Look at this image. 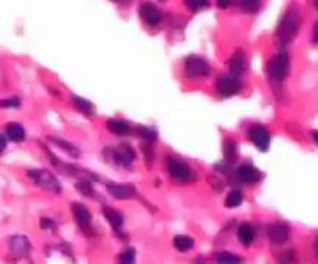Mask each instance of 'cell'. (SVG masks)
Wrapping results in <instances>:
<instances>
[{"label":"cell","mask_w":318,"mask_h":264,"mask_svg":"<svg viewBox=\"0 0 318 264\" xmlns=\"http://www.w3.org/2000/svg\"><path fill=\"white\" fill-rule=\"evenodd\" d=\"M137 131H138V135H141V137H143V138H146L147 142L157 140V137H158L157 131H155V129H152V128H147V126H138V128H137Z\"/></svg>","instance_id":"4316f807"},{"label":"cell","mask_w":318,"mask_h":264,"mask_svg":"<svg viewBox=\"0 0 318 264\" xmlns=\"http://www.w3.org/2000/svg\"><path fill=\"white\" fill-rule=\"evenodd\" d=\"M237 238H239V241L244 245H250L255 241V228L247 222L241 224L239 228H237Z\"/></svg>","instance_id":"e0dca14e"},{"label":"cell","mask_w":318,"mask_h":264,"mask_svg":"<svg viewBox=\"0 0 318 264\" xmlns=\"http://www.w3.org/2000/svg\"><path fill=\"white\" fill-rule=\"evenodd\" d=\"M289 68H290V61H289V55L286 51L278 53L267 65V72L270 79L279 82L283 81L287 75H289Z\"/></svg>","instance_id":"3957f363"},{"label":"cell","mask_w":318,"mask_h":264,"mask_svg":"<svg viewBox=\"0 0 318 264\" xmlns=\"http://www.w3.org/2000/svg\"><path fill=\"white\" fill-rule=\"evenodd\" d=\"M173 244L179 252H188L194 247V239L191 236H186V235H177L174 238Z\"/></svg>","instance_id":"44dd1931"},{"label":"cell","mask_w":318,"mask_h":264,"mask_svg":"<svg viewBox=\"0 0 318 264\" xmlns=\"http://www.w3.org/2000/svg\"><path fill=\"white\" fill-rule=\"evenodd\" d=\"M21 101L17 98H11V100H2L0 101V108H19Z\"/></svg>","instance_id":"f546056e"},{"label":"cell","mask_w":318,"mask_h":264,"mask_svg":"<svg viewBox=\"0 0 318 264\" xmlns=\"http://www.w3.org/2000/svg\"><path fill=\"white\" fill-rule=\"evenodd\" d=\"M230 5H231V0H217V7L222 8V10L228 8Z\"/></svg>","instance_id":"1f68e13d"},{"label":"cell","mask_w":318,"mask_h":264,"mask_svg":"<svg viewBox=\"0 0 318 264\" xmlns=\"http://www.w3.org/2000/svg\"><path fill=\"white\" fill-rule=\"evenodd\" d=\"M7 135L13 142H17V143L24 142L25 140V129L19 123H10V125H7Z\"/></svg>","instance_id":"d6986e66"},{"label":"cell","mask_w":318,"mask_h":264,"mask_svg":"<svg viewBox=\"0 0 318 264\" xmlns=\"http://www.w3.org/2000/svg\"><path fill=\"white\" fill-rule=\"evenodd\" d=\"M120 261L123 262H134L135 261V250L134 249H127L120 255Z\"/></svg>","instance_id":"f1b7e54d"},{"label":"cell","mask_w":318,"mask_h":264,"mask_svg":"<svg viewBox=\"0 0 318 264\" xmlns=\"http://www.w3.org/2000/svg\"><path fill=\"white\" fill-rule=\"evenodd\" d=\"M10 249L16 256H28L31 250V244L25 236H14L10 241Z\"/></svg>","instance_id":"4fadbf2b"},{"label":"cell","mask_w":318,"mask_h":264,"mask_svg":"<svg viewBox=\"0 0 318 264\" xmlns=\"http://www.w3.org/2000/svg\"><path fill=\"white\" fill-rule=\"evenodd\" d=\"M71 101L74 104V108L79 111V112H83L84 115H93L95 109H93V104L90 101H87L86 98H81V97H78V95H73L71 97Z\"/></svg>","instance_id":"ffe728a7"},{"label":"cell","mask_w":318,"mask_h":264,"mask_svg":"<svg viewBox=\"0 0 318 264\" xmlns=\"http://www.w3.org/2000/svg\"><path fill=\"white\" fill-rule=\"evenodd\" d=\"M185 73L190 78H203L210 75V64L199 56H190L185 61Z\"/></svg>","instance_id":"5b68a950"},{"label":"cell","mask_w":318,"mask_h":264,"mask_svg":"<svg viewBox=\"0 0 318 264\" xmlns=\"http://www.w3.org/2000/svg\"><path fill=\"white\" fill-rule=\"evenodd\" d=\"M239 7L246 13H256L261 7V0H239Z\"/></svg>","instance_id":"d4e9b609"},{"label":"cell","mask_w":318,"mask_h":264,"mask_svg":"<svg viewBox=\"0 0 318 264\" xmlns=\"http://www.w3.org/2000/svg\"><path fill=\"white\" fill-rule=\"evenodd\" d=\"M106 126L115 135H127L130 132V125L121 118H110V120H107Z\"/></svg>","instance_id":"9a60e30c"},{"label":"cell","mask_w":318,"mask_h":264,"mask_svg":"<svg viewBox=\"0 0 318 264\" xmlns=\"http://www.w3.org/2000/svg\"><path fill=\"white\" fill-rule=\"evenodd\" d=\"M28 178L42 190L50 191L53 195H59L61 193V184L59 181L54 178V175L47 171V169H30L28 171Z\"/></svg>","instance_id":"7a4b0ae2"},{"label":"cell","mask_w":318,"mask_h":264,"mask_svg":"<svg viewBox=\"0 0 318 264\" xmlns=\"http://www.w3.org/2000/svg\"><path fill=\"white\" fill-rule=\"evenodd\" d=\"M312 138H313V142L318 145V131H313V132H312Z\"/></svg>","instance_id":"e575fe53"},{"label":"cell","mask_w":318,"mask_h":264,"mask_svg":"<svg viewBox=\"0 0 318 264\" xmlns=\"http://www.w3.org/2000/svg\"><path fill=\"white\" fill-rule=\"evenodd\" d=\"M140 16H141V19H143L147 25H151V27L158 25V24L162 22V19H163L162 11L158 10L157 7L151 5V4H143V5L140 7Z\"/></svg>","instance_id":"8fae6325"},{"label":"cell","mask_w":318,"mask_h":264,"mask_svg":"<svg viewBox=\"0 0 318 264\" xmlns=\"http://www.w3.org/2000/svg\"><path fill=\"white\" fill-rule=\"evenodd\" d=\"M313 247H315V253L318 255V236H316V239H315V245H313Z\"/></svg>","instance_id":"d590c367"},{"label":"cell","mask_w":318,"mask_h":264,"mask_svg":"<svg viewBox=\"0 0 318 264\" xmlns=\"http://www.w3.org/2000/svg\"><path fill=\"white\" fill-rule=\"evenodd\" d=\"M249 137L252 143L259 149V151H267L270 146V132L267 128L263 125H253L249 129Z\"/></svg>","instance_id":"52a82bcc"},{"label":"cell","mask_w":318,"mask_h":264,"mask_svg":"<svg viewBox=\"0 0 318 264\" xmlns=\"http://www.w3.org/2000/svg\"><path fill=\"white\" fill-rule=\"evenodd\" d=\"M168 172L174 181L182 182V184L191 182L194 179L193 169L185 162H180L177 159H170L168 160Z\"/></svg>","instance_id":"277c9868"},{"label":"cell","mask_w":318,"mask_h":264,"mask_svg":"<svg viewBox=\"0 0 318 264\" xmlns=\"http://www.w3.org/2000/svg\"><path fill=\"white\" fill-rule=\"evenodd\" d=\"M217 92L222 97H233L241 91V81L236 75H227L217 79Z\"/></svg>","instance_id":"8992f818"},{"label":"cell","mask_w":318,"mask_h":264,"mask_svg":"<svg viewBox=\"0 0 318 264\" xmlns=\"http://www.w3.org/2000/svg\"><path fill=\"white\" fill-rule=\"evenodd\" d=\"M41 228H54V222L50 218H42L41 219Z\"/></svg>","instance_id":"4dcf8cb0"},{"label":"cell","mask_w":318,"mask_h":264,"mask_svg":"<svg viewBox=\"0 0 318 264\" xmlns=\"http://www.w3.org/2000/svg\"><path fill=\"white\" fill-rule=\"evenodd\" d=\"M185 4L191 11L197 13V11L205 10V8L210 7V0H185Z\"/></svg>","instance_id":"484cf974"},{"label":"cell","mask_w":318,"mask_h":264,"mask_svg":"<svg viewBox=\"0 0 318 264\" xmlns=\"http://www.w3.org/2000/svg\"><path fill=\"white\" fill-rule=\"evenodd\" d=\"M228 67H230L231 75L239 76V75L244 72V68H246V55H244L242 51H236V53L230 58Z\"/></svg>","instance_id":"2e32d148"},{"label":"cell","mask_w":318,"mask_h":264,"mask_svg":"<svg viewBox=\"0 0 318 264\" xmlns=\"http://www.w3.org/2000/svg\"><path fill=\"white\" fill-rule=\"evenodd\" d=\"M236 175H237V179H239L242 184H249V185H252V184H255L258 181L256 168L252 166V165H247V163H244V165H241L239 168H237Z\"/></svg>","instance_id":"7c38bea8"},{"label":"cell","mask_w":318,"mask_h":264,"mask_svg":"<svg viewBox=\"0 0 318 264\" xmlns=\"http://www.w3.org/2000/svg\"><path fill=\"white\" fill-rule=\"evenodd\" d=\"M216 261L217 262H241L242 259L239 256H236V255H231V253H227V252H222V253H217L216 255Z\"/></svg>","instance_id":"83f0119b"},{"label":"cell","mask_w":318,"mask_h":264,"mask_svg":"<svg viewBox=\"0 0 318 264\" xmlns=\"http://www.w3.org/2000/svg\"><path fill=\"white\" fill-rule=\"evenodd\" d=\"M298 28H300V14L293 10L287 11L286 16L283 17L278 30H276V38H278V42L281 45H287L290 44L296 33H298Z\"/></svg>","instance_id":"6da1fadb"},{"label":"cell","mask_w":318,"mask_h":264,"mask_svg":"<svg viewBox=\"0 0 318 264\" xmlns=\"http://www.w3.org/2000/svg\"><path fill=\"white\" fill-rule=\"evenodd\" d=\"M242 204V193L239 190H233L227 195V199H225V207L227 208H236Z\"/></svg>","instance_id":"7402d4cb"},{"label":"cell","mask_w":318,"mask_h":264,"mask_svg":"<svg viewBox=\"0 0 318 264\" xmlns=\"http://www.w3.org/2000/svg\"><path fill=\"white\" fill-rule=\"evenodd\" d=\"M237 154V143L233 140H227L223 145V157L227 162H233Z\"/></svg>","instance_id":"cb8c5ba5"},{"label":"cell","mask_w":318,"mask_h":264,"mask_svg":"<svg viewBox=\"0 0 318 264\" xmlns=\"http://www.w3.org/2000/svg\"><path fill=\"white\" fill-rule=\"evenodd\" d=\"M71 213H73V218H74V221L79 227L87 233L92 232V215L84 205L71 204Z\"/></svg>","instance_id":"9c48e42d"},{"label":"cell","mask_w":318,"mask_h":264,"mask_svg":"<svg viewBox=\"0 0 318 264\" xmlns=\"http://www.w3.org/2000/svg\"><path fill=\"white\" fill-rule=\"evenodd\" d=\"M50 140H51V142H54L58 148L64 149V151H65L68 155H71L73 159L79 157V154H81V151H79L76 146H73L71 143H68V142H65V140H59V138H50Z\"/></svg>","instance_id":"603a6c76"},{"label":"cell","mask_w":318,"mask_h":264,"mask_svg":"<svg viewBox=\"0 0 318 264\" xmlns=\"http://www.w3.org/2000/svg\"><path fill=\"white\" fill-rule=\"evenodd\" d=\"M5 148H7V138L4 135H0V152H2Z\"/></svg>","instance_id":"d6a6232c"},{"label":"cell","mask_w":318,"mask_h":264,"mask_svg":"<svg viewBox=\"0 0 318 264\" xmlns=\"http://www.w3.org/2000/svg\"><path fill=\"white\" fill-rule=\"evenodd\" d=\"M313 41L318 44V22L313 25Z\"/></svg>","instance_id":"836d02e7"},{"label":"cell","mask_w":318,"mask_h":264,"mask_svg":"<svg viewBox=\"0 0 318 264\" xmlns=\"http://www.w3.org/2000/svg\"><path fill=\"white\" fill-rule=\"evenodd\" d=\"M112 157H114V160H115L118 165H121V166H129V165L135 160V151H134V148H132L130 145L123 143V145H120L118 148H115V149L112 151Z\"/></svg>","instance_id":"30bf717a"},{"label":"cell","mask_w":318,"mask_h":264,"mask_svg":"<svg viewBox=\"0 0 318 264\" xmlns=\"http://www.w3.org/2000/svg\"><path fill=\"white\" fill-rule=\"evenodd\" d=\"M267 236L273 244H283L290 236V227L286 222H273L267 225Z\"/></svg>","instance_id":"ba28073f"},{"label":"cell","mask_w":318,"mask_h":264,"mask_svg":"<svg viewBox=\"0 0 318 264\" xmlns=\"http://www.w3.org/2000/svg\"><path fill=\"white\" fill-rule=\"evenodd\" d=\"M315 7L318 8V0H315Z\"/></svg>","instance_id":"8d00e7d4"},{"label":"cell","mask_w":318,"mask_h":264,"mask_svg":"<svg viewBox=\"0 0 318 264\" xmlns=\"http://www.w3.org/2000/svg\"><path fill=\"white\" fill-rule=\"evenodd\" d=\"M107 191L115 199H130L135 196V190L129 185H118V184H109Z\"/></svg>","instance_id":"5bb4252c"},{"label":"cell","mask_w":318,"mask_h":264,"mask_svg":"<svg viewBox=\"0 0 318 264\" xmlns=\"http://www.w3.org/2000/svg\"><path fill=\"white\" fill-rule=\"evenodd\" d=\"M103 213H104V218L107 219V222H109L114 228H120V227L124 224V216H123L121 212L114 210V208H110V207H104Z\"/></svg>","instance_id":"ac0fdd59"}]
</instances>
